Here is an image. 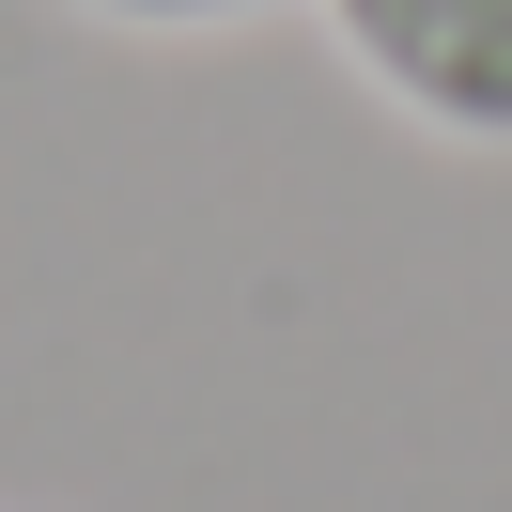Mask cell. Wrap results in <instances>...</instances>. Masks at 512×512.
<instances>
[{"instance_id":"1","label":"cell","mask_w":512,"mask_h":512,"mask_svg":"<svg viewBox=\"0 0 512 512\" xmlns=\"http://www.w3.org/2000/svg\"><path fill=\"white\" fill-rule=\"evenodd\" d=\"M326 32L435 140H512V0H326Z\"/></svg>"},{"instance_id":"2","label":"cell","mask_w":512,"mask_h":512,"mask_svg":"<svg viewBox=\"0 0 512 512\" xmlns=\"http://www.w3.org/2000/svg\"><path fill=\"white\" fill-rule=\"evenodd\" d=\"M94 16H125V32H218V16H264V0H94Z\"/></svg>"}]
</instances>
